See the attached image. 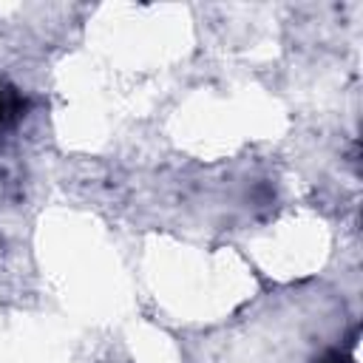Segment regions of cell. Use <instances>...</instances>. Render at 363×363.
Returning <instances> with one entry per match:
<instances>
[{
	"mask_svg": "<svg viewBox=\"0 0 363 363\" xmlns=\"http://www.w3.org/2000/svg\"><path fill=\"white\" fill-rule=\"evenodd\" d=\"M323 363H332V360H323Z\"/></svg>",
	"mask_w": 363,
	"mask_h": 363,
	"instance_id": "2",
	"label": "cell"
},
{
	"mask_svg": "<svg viewBox=\"0 0 363 363\" xmlns=\"http://www.w3.org/2000/svg\"><path fill=\"white\" fill-rule=\"evenodd\" d=\"M23 111V99L14 91H0V128L9 125L14 116H20Z\"/></svg>",
	"mask_w": 363,
	"mask_h": 363,
	"instance_id": "1",
	"label": "cell"
}]
</instances>
